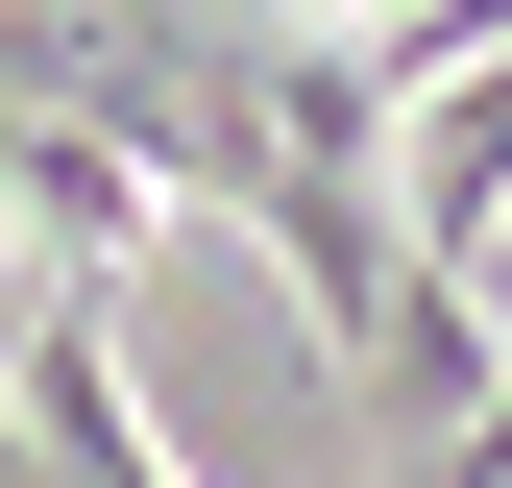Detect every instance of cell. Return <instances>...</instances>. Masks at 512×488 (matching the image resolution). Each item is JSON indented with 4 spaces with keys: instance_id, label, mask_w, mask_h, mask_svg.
<instances>
[{
    "instance_id": "cell-1",
    "label": "cell",
    "mask_w": 512,
    "mask_h": 488,
    "mask_svg": "<svg viewBox=\"0 0 512 488\" xmlns=\"http://www.w3.org/2000/svg\"><path fill=\"white\" fill-rule=\"evenodd\" d=\"M0 220L49 244V293H98L122 244L171 220V171H147V147H98V122H0Z\"/></svg>"
},
{
    "instance_id": "cell-2",
    "label": "cell",
    "mask_w": 512,
    "mask_h": 488,
    "mask_svg": "<svg viewBox=\"0 0 512 488\" xmlns=\"http://www.w3.org/2000/svg\"><path fill=\"white\" fill-rule=\"evenodd\" d=\"M488 391H512V366H488V293H464V269H415V293H391V342L342 366V415H366V440H415V464L464 440Z\"/></svg>"
},
{
    "instance_id": "cell-3",
    "label": "cell",
    "mask_w": 512,
    "mask_h": 488,
    "mask_svg": "<svg viewBox=\"0 0 512 488\" xmlns=\"http://www.w3.org/2000/svg\"><path fill=\"white\" fill-rule=\"evenodd\" d=\"M391 220H415V269H488V220H512V49H488V74H439L415 171H391Z\"/></svg>"
},
{
    "instance_id": "cell-4",
    "label": "cell",
    "mask_w": 512,
    "mask_h": 488,
    "mask_svg": "<svg viewBox=\"0 0 512 488\" xmlns=\"http://www.w3.org/2000/svg\"><path fill=\"white\" fill-rule=\"evenodd\" d=\"M415 488H512V391H488V415H464V440H439V464H415Z\"/></svg>"
}]
</instances>
